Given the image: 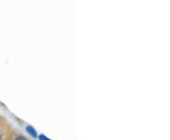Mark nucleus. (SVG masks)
<instances>
[{"mask_svg": "<svg viewBox=\"0 0 170 140\" xmlns=\"http://www.w3.org/2000/svg\"><path fill=\"white\" fill-rule=\"evenodd\" d=\"M26 132H27L30 136H32L33 138H36L38 137V134H37V131L33 128L31 125H29L26 127Z\"/></svg>", "mask_w": 170, "mask_h": 140, "instance_id": "obj_1", "label": "nucleus"}, {"mask_svg": "<svg viewBox=\"0 0 170 140\" xmlns=\"http://www.w3.org/2000/svg\"><path fill=\"white\" fill-rule=\"evenodd\" d=\"M38 137H39V139H42V140H48V139H49V138H48L47 136H45V134H40Z\"/></svg>", "mask_w": 170, "mask_h": 140, "instance_id": "obj_2", "label": "nucleus"}, {"mask_svg": "<svg viewBox=\"0 0 170 140\" xmlns=\"http://www.w3.org/2000/svg\"><path fill=\"white\" fill-rule=\"evenodd\" d=\"M17 139H20V140H26L27 138L24 137V136H20V137H17Z\"/></svg>", "mask_w": 170, "mask_h": 140, "instance_id": "obj_3", "label": "nucleus"}, {"mask_svg": "<svg viewBox=\"0 0 170 140\" xmlns=\"http://www.w3.org/2000/svg\"><path fill=\"white\" fill-rule=\"evenodd\" d=\"M0 139H1V135H0Z\"/></svg>", "mask_w": 170, "mask_h": 140, "instance_id": "obj_4", "label": "nucleus"}]
</instances>
